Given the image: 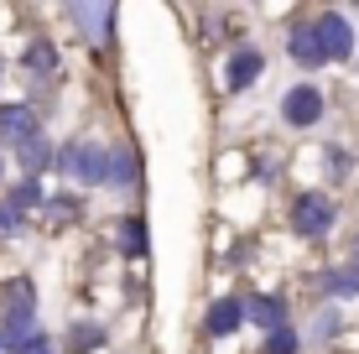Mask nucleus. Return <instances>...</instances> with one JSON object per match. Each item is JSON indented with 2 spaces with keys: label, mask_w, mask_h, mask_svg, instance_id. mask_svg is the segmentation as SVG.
Instances as JSON below:
<instances>
[{
  "label": "nucleus",
  "mask_w": 359,
  "mask_h": 354,
  "mask_svg": "<svg viewBox=\"0 0 359 354\" xmlns=\"http://www.w3.org/2000/svg\"><path fill=\"white\" fill-rule=\"evenodd\" d=\"M0 229H6V235H11V229H21V214L11 209V203H6V209H0Z\"/></svg>",
  "instance_id": "obj_20"
},
{
  "label": "nucleus",
  "mask_w": 359,
  "mask_h": 354,
  "mask_svg": "<svg viewBox=\"0 0 359 354\" xmlns=\"http://www.w3.org/2000/svg\"><path fill=\"white\" fill-rule=\"evenodd\" d=\"M63 167H68L79 182H104V151H99V146H89V141H73Z\"/></svg>",
  "instance_id": "obj_5"
},
{
  "label": "nucleus",
  "mask_w": 359,
  "mask_h": 354,
  "mask_svg": "<svg viewBox=\"0 0 359 354\" xmlns=\"http://www.w3.org/2000/svg\"><path fill=\"white\" fill-rule=\"evenodd\" d=\"M0 141L16 146V151L36 141V115H32L27 104H6V109H0Z\"/></svg>",
  "instance_id": "obj_4"
},
{
  "label": "nucleus",
  "mask_w": 359,
  "mask_h": 354,
  "mask_svg": "<svg viewBox=\"0 0 359 354\" xmlns=\"http://www.w3.org/2000/svg\"><path fill=\"white\" fill-rule=\"evenodd\" d=\"M240 313H250V318L261 323L266 334H276V328H287V308H281V297H255L250 308H240Z\"/></svg>",
  "instance_id": "obj_10"
},
{
  "label": "nucleus",
  "mask_w": 359,
  "mask_h": 354,
  "mask_svg": "<svg viewBox=\"0 0 359 354\" xmlns=\"http://www.w3.org/2000/svg\"><path fill=\"white\" fill-rule=\"evenodd\" d=\"M313 36H318V53H323V63H333V57H349L354 53V32H349V21L339 16V11H323V16L313 21Z\"/></svg>",
  "instance_id": "obj_1"
},
{
  "label": "nucleus",
  "mask_w": 359,
  "mask_h": 354,
  "mask_svg": "<svg viewBox=\"0 0 359 354\" xmlns=\"http://www.w3.org/2000/svg\"><path fill=\"white\" fill-rule=\"evenodd\" d=\"M36 203H42V193H36V182H21V188L11 193V209H16V214H21V209H36Z\"/></svg>",
  "instance_id": "obj_19"
},
{
  "label": "nucleus",
  "mask_w": 359,
  "mask_h": 354,
  "mask_svg": "<svg viewBox=\"0 0 359 354\" xmlns=\"http://www.w3.org/2000/svg\"><path fill=\"white\" fill-rule=\"evenodd\" d=\"M261 68H266V57L255 53V47H245V53H234V57H229L224 79H229V89H245V83H255V79H261Z\"/></svg>",
  "instance_id": "obj_6"
},
{
  "label": "nucleus",
  "mask_w": 359,
  "mask_h": 354,
  "mask_svg": "<svg viewBox=\"0 0 359 354\" xmlns=\"http://www.w3.org/2000/svg\"><path fill=\"white\" fill-rule=\"evenodd\" d=\"M27 68H32V73H53V68H57V53H53L47 42H32V47H27Z\"/></svg>",
  "instance_id": "obj_16"
},
{
  "label": "nucleus",
  "mask_w": 359,
  "mask_h": 354,
  "mask_svg": "<svg viewBox=\"0 0 359 354\" xmlns=\"http://www.w3.org/2000/svg\"><path fill=\"white\" fill-rule=\"evenodd\" d=\"M42 339V328H36L32 318H6V328H0V344H6L11 354H21L27 344H36Z\"/></svg>",
  "instance_id": "obj_9"
},
{
  "label": "nucleus",
  "mask_w": 359,
  "mask_h": 354,
  "mask_svg": "<svg viewBox=\"0 0 359 354\" xmlns=\"http://www.w3.org/2000/svg\"><path fill=\"white\" fill-rule=\"evenodd\" d=\"M302 349V339H297V328H276V334L266 339V354H297Z\"/></svg>",
  "instance_id": "obj_18"
},
{
  "label": "nucleus",
  "mask_w": 359,
  "mask_h": 354,
  "mask_svg": "<svg viewBox=\"0 0 359 354\" xmlns=\"http://www.w3.org/2000/svg\"><path fill=\"white\" fill-rule=\"evenodd\" d=\"M287 53H292V63H302V68H318V63H323L313 27H297V32H292V42H287Z\"/></svg>",
  "instance_id": "obj_11"
},
{
  "label": "nucleus",
  "mask_w": 359,
  "mask_h": 354,
  "mask_svg": "<svg viewBox=\"0 0 359 354\" xmlns=\"http://www.w3.org/2000/svg\"><path fill=\"white\" fill-rule=\"evenodd\" d=\"M32 308H36V292L27 276H11L6 282V318H32Z\"/></svg>",
  "instance_id": "obj_7"
},
{
  "label": "nucleus",
  "mask_w": 359,
  "mask_h": 354,
  "mask_svg": "<svg viewBox=\"0 0 359 354\" xmlns=\"http://www.w3.org/2000/svg\"><path fill=\"white\" fill-rule=\"evenodd\" d=\"M281 115H287L297 130L318 125V120H323V94H318L313 83H297V89H287V100H281Z\"/></svg>",
  "instance_id": "obj_2"
},
{
  "label": "nucleus",
  "mask_w": 359,
  "mask_h": 354,
  "mask_svg": "<svg viewBox=\"0 0 359 354\" xmlns=\"http://www.w3.org/2000/svg\"><path fill=\"white\" fill-rule=\"evenodd\" d=\"M99 344H104V328H99V323H79V328H73V339H68L73 354H89V349H99Z\"/></svg>",
  "instance_id": "obj_13"
},
{
  "label": "nucleus",
  "mask_w": 359,
  "mask_h": 354,
  "mask_svg": "<svg viewBox=\"0 0 359 354\" xmlns=\"http://www.w3.org/2000/svg\"><path fill=\"white\" fill-rule=\"evenodd\" d=\"M323 287L333 292V297H354V292H359V266H344V271H333Z\"/></svg>",
  "instance_id": "obj_15"
},
{
  "label": "nucleus",
  "mask_w": 359,
  "mask_h": 354,
  "mask_svg": "<svg viewBox=\"0 0 359 354\" xmlns=\"http://www.w3.org/2000/svg\"><path fill=\"white\" fill-rule=\"evenodd\" d=\"M21 354H53V344H47V334H42V339H36V344H27Z\"/></svg>",
  "instance_id": "obj_21"
},
{
  "label": "nucleus",
  "mask_w": 359,
  "mask_h": 354,
  "mask_svg": "<svg viewBox=\"0 0 359 354\" xmlns=\"http://www.w3.org/2000/svg\"><path fill=\"white\" fill-rule=\"evenodd\" d=\"M53 162V151H47V141L36 136L32 146H21V167H27V172H42V167Z\"/></svg>",
  "instance_id": "obj_17"
},
{
  "label": "nucleus",
  "mask_w": 359,
  "mask_h": 354,
  "mask_svg": "<svg viewBox=\"0 0 359 354\" xmlns=\"http://www.w3.org/2000/svg\"><path fill=\"white\" fill-rule=\"evenodd\" d=\"M240 318H245L240 302H234V297H219L214 308H208V334H214V339H229L234 328H240Z\"/></svg>",
  "instance_id": "obj_8"
},
{
  "label": "nucleus",
  "mask_w": 359,
  "mask_h": 354,
  "mask_svg": "<svg viewBox=\"0 0 359 354\" xmlns=\"http://www.w3.org/2000/svg\"><path fill=\"white\" fill-rule=\"evenodd\" d=\"M120 250L126 255H146V224L141 219H126V224H120Z\"/></svg>",
  "instance_id": "obj_14"
},
{
  "label": "nucleus",
  "mask_w": 359,
  "mask_h": 354,
  "mask_svg": "<svg viewBox=\"0 0 359 354\" xmlns=\"http://www.w3.org/2000/svg\"><path fill=\"white\" fill-rule=\"evenodd\" d=\"M328 224H333V203L323 198V193H307V198L292 203V229L297 235H323Z\"/></svg>",
  "instance_id": "obj_3"
},
{
  "label": "nucleus",
  "mask_w": 359,
  "mask_h": 354,
  "mask_svg": "<svg viewBox=\"0 0 359 354\" xmlns=\"http://www.w3.org/2000/svg\"><path fill=\"white\" fill-rule=\"evenodd\" d=\"M73 21L94 27V42H104L109 27H115V6H73Z\"/></svg>",
  "instance_id": "obj_12"
}]
</instances>
